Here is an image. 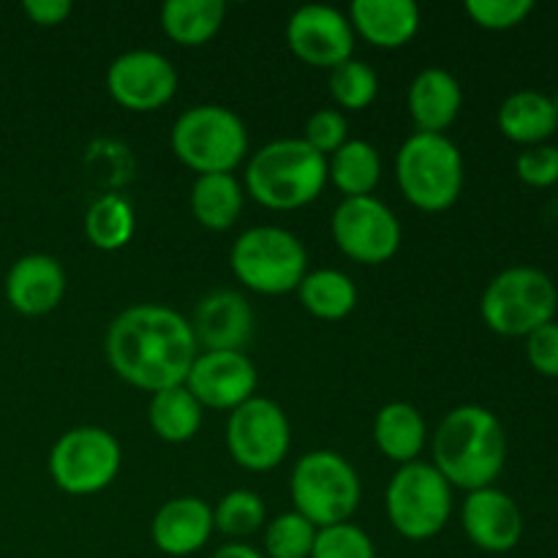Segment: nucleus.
Segmentation results:
<instances>
[{
  "mask_svg": "<svg viewBox=\"0 0 558 558\" xmlns=\"http://www.w3.org/2000/svg\"><path fill=\"white\" fill-rule=\"evenodd\" d=\"M104 352L114 374L131 387L161 392L185 385L199 347L194 327L180 311L142 303L114 316L104 338Z\"/></svg>",
  "mask_w": 558,
  "mask_h": 558,
  "instance_id": "obj_1",
  "label": "nucleus"
},
{
  "mask_svg": "<svg viewBox=\"0 0 558 558\" xmlns=\"http://www.w3.org/2000/svg\"><path fill=\"white\" fill-rule=\"evenodd\" d=\"M507 434L490 409L463 403L441 417L434 434V466L452 488H490L505 472Z\"/></svg>",
  "mask_w": 558,
  "mask_h": 558,
  "instance_id": "obj_2",
  "label": "nucleus"
},
{
  "mask_svg": "<svg viewBox=\"0 0 558 558\" xmlns=\"http://www.w3.org/2000/svg\"><path fill=\"white\" fill-rule=\"evenodd\" d=\"M325 185L327 158L300 136L267 142L245 167V191L267 210H300L319 199Z\"/></svg>",
  "mask_w": 558,
  "mask_h": 558,
  "instance_id": "obj_3",
  "label": "nucleus"
},
{
  "mask_svg": "<svg viewBox=\"0 0 558 558\" xmlns=\"http://www.w3.org/2000/svg\"><path fill=\"white\" fill-rule=\"evenodd\" d=\"M396 180L412 207L423 213H445L461 199L463 156L447 134L414 131L396 156Z\"/></svg>",
  "mask_w": 558,
  "mask_h": 558,
  "instance_id": "obj_4",
  "label": "nucleus"
},
{
  "mask_svg": "<svg viewBox=\"0 0 558 558\" xmlns=\"http://www.w3.org/2000/svg\"><path fill=\"white\" fill-rule=\"evenodd\" d=\"M172 150L196 174H232L248 156V129L234 109L196 104L172 125Z\"/></svg>",
  "mask_w": 558,
  "mask_h": 558,
  "instance_id": "obj_5",
  "label": "nucleus"
},
{
  "mask_svg": "<svg viewBox=\"0 0 558 558\" xmlns=\"http://www.w3.org/2000/svg\"><path fill=\"white\" fill-rule=\"evenodd\" d=\"M558 289L539 267H507L490 278L480 300L485 327L505 338H529L548 322H556Z\"/></svg>",
  "mask_w": 558,
  "mask_h": 558,
  "instance_id": "obj_6",
  "label": "nucleus"
},
{
  "mask_svg": "<svg viewBox=\"0 0 558 558\" xmlns=\"http://www.w3.org/2000/svg\"><path fill=\"white\" fill-rule=\"evenodd\" d=\"M234 278L256 294L298 292L308 272V251L303 240L283 227H251L229 251Z\"/></svg>",
  "mask_w": 558,
  "mask_h": 558,
  "instance_id": "obj_7",
  "label": "nucleus"
},
{
  "mask_svg": "<svg viewBox=\"0 0 558 558\" xmlns=\"http://www.w3.org/2000/svg\"><path fill=\"white\" fill-rule=\"evenodd\" d=\"M294 512L316 529L347 523L357 512L363 485L352 463L336 450L305 452L289 480Z\"/></svg>",
  "mask_w": 558,
  "mask_h": 558,
  "instance_id": "obj_8",
  "label": "nucleus"
},
{
  "mask_svg": "<svg viewBox=\"0 0 558 558\" xmlns=\"http://www.w3.org/2000/svg\"><path fill=\"white\" fill-rule=\"evenodd\" d=\"M385 510L403 539H434L452 518V485L434 463H407L387 483Z\"/></svg>",
  "mask_w": 558,
  "mask_h": 558,
  "instance_id": "obj_9",
  "label": "nucleus"
},
{
  "mask_svg": "<svg viewBox=\"0 0 558 558\" xmlns=\"http://www.w3.org/2000/svg\"><path fill=\"white\" fill-rule=\"evenodd\" d=\"M123 466V447L98 425H80L60 436L49 450V477L63 494L93 496L107 490Z\"/></svg>",
  "mask_w": 558,
  "mask_h": 558,
  "instance_id": "obj_10",
  "label": "nucleus"
},
{
  "mask_svg": "<svg viewBox=\"0 0 558 558\" xmlns=\"http://www.w3.org/2000/svg\"><path fill=\"white\" fill-rule=\"evenodd\" d=\"M223 439L232 461L245 472H272L289 456L292 425L272 398L254 396L229 412Z\"/></svg>",
  "mask_w": 558,
  "mask_h": 558,
  "instance_id": "obj_11",
  "label": "nucleus"
},
{
  "mask_svg": "<svg viewBox=\"0 0 558 558\" xmlns=\"http://www.w3.org/2000/svg\"><path fill=\"white\" fill-rule=\"evenodd\" d=\"M330 234L338 251L360 265H385L403 240L396 213L376 196L341 199L330 216Z\"/></svg>",
  "mask_w": 558,
  "mask_h": 558,
  "instance_id": "obj_12",
  "label": "nucleus"
},
{
  "mask_svg": "<svg viewBox=\"0 0 558 558\" xmlns=\"http://www.w3.org/2000/svg\"><path fill=\"white\" fill-rule=\"evenodd\" d=\"M107 90L129 112H156L178 93V71L156 49H129L109 63Z\"/></svg>",
  "mask_w": 558,
  "mask_h": 558,
  "instance_id": "obj_13",
  "label": "nucleus"
},
{
  "mask_svg": "<svg viewBox=\"0 0 558 558\" xmlns=\"http://www.w3.org/2000/svg\"><path fill=\"white\" fill-rule=\"evenodd\" d=\"M287 44L303 63L314 69H336L343 60L354 58V27L336 5L308 3L289 16Z\"/></svg>",
  "mask_w": 558,
  "mask_h": 558,
  "instance_id": "obj_14",
  "label": "nucleus"
},
{
  "mask_svg": "<svg viewBox=\"0 0 558 558\" xmlns=\"http://www.w3.org/2000/svg\"><path fill=\"white\" fill-rule=\"evenodd\" d=\"M185 387L202 407L232 412L256 396L259 371L245 352H199Z\"/></svg>",
  "mask_w": 558,
  "mask_h": 558,
  "instance_id": "obj_15",
  "label": "nucleus"
},
{
  "mask_svg": "<svg viewBox=\"0 0 558 558\" xmlns=\"http://www.w3.org/2000/svg\"><path fill=\"white\" fill-rule=\"evenodd\" d=\"M461 526L469 543L485 554H510L523 537V512L496 485L469 490L461 507Z\"/></svg>",
  "mask_w": 558,
  "mask_h": 558,
  "instance_id": "obj_16",
  "label": "nucleus"
},
{
  "mask_svg": "<svg viewBox=\"0 0 558 558\" xmlns=\"http://www.w3.org/2000/svg\"><path fill=\"white\" fill-rule=\"evenodd\" d=\"M254 308L234 289H216L196 305L191 327L199 352H243L254 336Z\"/></svg>",
  "mask_w": 558,
  "mask_h": 558,
  "instance_id": "obj_17",
  "label": "nucleus"
},
{
  "mask_svg": "<svg viewBox=\"0 0 558 558\" xmlns=\"http://www.w3.org/2000/svg\"><path fill=\"white\" fill-rule=\"evenodd\" d=\"M65 270L52 254H25L9 267L3 281L5 300L22 316H47L63 303Z\"/></svg>",
  "mask_w": 558,
  "mask_h": 558,
  "instance_id": "obj_18",
  "label": "nucleus"
},
{
  "mask_svg": "<svg viewBox=\"0 0 558 558\" xmlns=\"http://www.w3.org/2000/svg\"><path fill=\"white\" fill-rule=\"evenodd\" d=\"M216 523H213V507L199 496H178L167 505L158 507L150 523L153 545L163 556L185 558L194 556L210 543Z\"/></svg>",
  "mask_w": 558,
  "mask_h": 558,
  "instance_id": "obj_19",
  "label": "nucleus"
},
{
  "mask_svg": "<svg viewBox=\"0 0 558 558\" xmlns=\"http://www.w3.org/2000/svg\"><path fill=\"white\" fill-rule=\"evenodd\" d=\"M409 114L423 134H445L463 107V87L452 71L428 65L409 85Z\"/></svg>",
  "mask_w": 558,
  "mask_h": 558,
  "instance_id": "obj_20",
  "label": "nucleus"
},
{
  "mask_svg": "<svg viewBox=\"0 0 558 558\" xmlns=\"http://www.w3.org/2000/svg\"><path fill=\"white\" fill-rule=\"evenodd\" d=\"M347 16L354 33L379 49L407 47L423 22L414 0H354Z\"/></svg>",
  "mask_w": 558,
  "mask_h": 558,
  "instance_id": "obj_21",
  "label": "nucleus"
},
{
  "mask_svg": "<svg viewBox=\"0 0 558 558\" xmlns=\"http://www.w3.org/2000/svg\"><path fill=\"white\" fill-rule=\"evenodd\" d=\"M374 441L385 458L398 466L420 461L428 445V423L423 412L407 401H392L376 412Z\"/></svg>",
  "mask_w": 558,
  "mask_h": 558,
  "instance_id": "obj_22",
  "label": "nucleus"
},
{
  "mask_svg": "<svg viewBox=\"0 0 558 558\" xmlns=\"http://www.w3.org/2000/svg\"><path fill=\"white\" fill-rule=\"evenodd\" d=\"M499 131L510 142L523 147L545 145L558 131L554 98L539 90H515L501 101L496 114Z\"/></svg>",
  "mask_w": 558,
  "mask_h": 558,
  "instance_id": "obj_23",
  "label": "nucleus"
},
{
  "mask_svg": "<svg viewBox=\"0 0 558 558\" xmlns=\"http://www.w3.org/2000/svg\"><path fill=\"white\" fill-rule=\"evenodd\" d=\"M245 189L234 174H196L189 205L196 221L210 232H227L243 213Z\"/></svg>",
  "mask_w": 558,
  "mask_h": 558,
  "instance_id": "obj_24",
  "label": "nucleus"
},
{
  "mask_svg": "<svg viewBox=\"0 0 558 558\" xmlns=\"http://www.w3.org/2000/svg\"><path fill=\"white\" fill-rule=\"evenodd\" d=\"M300 305L322 322H341L357 308V283L336 267L308 270L298 287Z\"/></svg>",
  "mask_w": 558,
  "mask_h": 558,
  "instance_id": "obj_25",
  "label": "nucleus"
},
{
  "mask_svg": "<svg viewBox=\"0 0 558 558\" xmlns=\"http://www.w3.org/2000/svg\"><path fill=\"white\" fill-rule=\"evenodd\" d=\"M161 31L180 47H202L218 36L227 20L223 0H167L161 5Z\"/></svg>",
  "mask_w": 558,
  "mask_h": 558,
  "instance_id": "obj_26",
  "label": "nucleus"
},
{
  "mask_svg": "<svg viewBox=\"0 0 558 558\" xmlns=\"http://www.w3.org/2000/svg\"><path fill=\"white\" fill-rule=\"evenodd\" d=\"M205 407L191 396L185 385L167 387L161 392H153L150 407H147V423L153 434L167 445H185L194 439L202 428Z\"/></svg>",
  "mask_w": 558,
  "mask_h": 558,
  "instance_id": "obj_27",
  "label": "nucleus"
},
{
  "mask_svg": "<svg viewBox=\"0 0 558 558\" xmlns=\"http://www.w3.org/2000/svg\"><path fill=\"white\" fill-rule=\"evenodd\" d=\"M327 180L341 191L343 199L374 196V189L381 180L379 150L365 140H349L327 161Z\"/></svg>",
  "mask_w": 558,
  "mask_h": 558,
  "instance_id": "obj_28",
  "label": "nucleus"
},
{
  "mask_svg": "<svg viewBox=\"0 0 558 558\" xmlns=\"http://www.w3.org/2000/svg\"><path fill=\"white\" fill-rule=\"evenodd\" d=\"M136 216L134 207L125 196L104 194L87 207L85 213V234L93 248L98 251H120L134 240Z\"/></svg>",
  "mask_w": 558,
  "mask_h": 558,
  "instance_id": "obj_29",
  "label": "nucleus"
},
{
  "mask_svg": "<svg viewBox=\"0 0 558 558\" xmlns=\"http://www.w3.org/2000/svg\"><path fill=\"white\" fill-rule=\"evenodd\" d=\"M213 523H216L218 532L232 539L254 537L256 532L265 529L267 507L262 496L254 494V490H229L213 507Z\"/></svg>",
  "mask_w": 558,
  "mask_h": 558,
  "instance_id": "obj_30",
  "label": "nucleus"
},
{
  "mask_svg": "<svg viewBox=\"0 0 558 558\" xmlns=\"http://www.w3.org/2000/svg\"><path fill=\"white\" fill-rule=\"evenodd\" d=\"M330 96L341 109H368L379 96V76L365 60L349 58L330 69Z\"/></svg>",
  "mask_w": 558,
  "mask_h": 558,
  "instance_id": "obj_31",
  "label": "nucleus"
},
{
  "mask_svg": "<svg viewBox=\"0 0 558 558\" xmlns=\"http://www.w3.org/2000/svg\"><path fill=\"white\" fill-rule=\"evenodd\" d=\"M319 529L305 521L300 512H281L265 523V556L267 558H311Z\"/></svg>",
  "mask_w": 558,
  "mask_h": 558,
  "instance_id": "obj_32",
  "label": "nucleus"
},
{
  "mask_svg": "<svg viewBox=\"0 0 558 558\" xmlns=\"http://www.w3.org/2000/svg\"><path fill=\"white\" fill-rule=\"evenodd\" d=\"M311 558H376V545L365 529L347 521L316 532Z\"/></svg>",
  "mask_w": 558,
  "mask_h": 558,
  "instance_id": "obj_33",
  "label": "nucleus"
},
{
  "mask_svg": "<svg viewBox=\"0 0 558 558\" xmlns=\"http://www.w3.org/2000/svg\"><path fill=\"white\" fill-rule=\"evenodd\" d=\"M463 11L483 31H512L532 16V0H466Z\"/></svg>",
  "mask_w": 558,
  "mask_h": 558,
  "instance_id": "obj_34",
  "label": "nucleus"
},
{
  "mask_svg": "<svg viewBox=\"0 0 558 558\" xmlns=\"http://www.w3.org/2000/svg\"><path fill=\"white\" fill-rule=\"evenodd\" d=\"M305 145L314 147L322 156H332L338 147L349 142V120L341 109H316L308 120H305Z\"/></svg>",
  "mask_w": 558,
  "mask_h": 558,
  "instance_id": "obj_35",
  "label": "nucleus"
},
{
  "mask_svg": "<svg viewBox=\"0 0 558 558\" xmlns=\"http://www.w3.org/2000/svg\"><path fill=\"white\" fill-rule=\"evenodd\" d=\"M515 172L532 189H550L558 183V147L548 145V142L526 147L518 156Z\"/></svg>",
  "mask_w": 558,
  "mask_h": 558,
  "instance_id": "obj_36",
  "label": "nucleus"
},
{
  "mask_svg": "<svg viewBox=\"0 0 558 558\" xmlns=\"http://www.w3.org/2000/svg\"><path fill=\"white\" fill-rule=\"evenodd\" d=\"M526 360L539 376L558 379V322H548L526 338Z\"/></svg>",
  "mask_w": 558,
  "mask_h": 558,
  "instance_id": "obj_37",
  "label": "nucleus"
},
{
  "mask_svg": "<svg viewBox=\"0 0 558 558\" xmlns=\"http://www.w3.org/2000/svg\"><path fill=\"white\" fill-rule=\"evenodd\" d=\"M27 20L38 27H58L74 14V3L71 0H25L22 3Z\"/></svg>",
  "mask_w": 558,
  "mask_h": 558,
  "instance_id": "obj_38",
  "label": "nucleus"
},
{
  "mask_svg": "<svg viewBox=\"0 0 558 558\" xmlns=\"http://www.w3.org/2000/svg\"><path fill=\"white\" fill-rule=\"evenodd\" d=\"M210 558H267L262 550H256L254 545H245V543H229L221 545Z\"/></svg>",
  "mask_w": 558,
  "mask_h": 558,
  "instance_id": "obj_39",
  "label": "nucleus"
},
{
  "mask_svg": "<svg viewBox=\"0 0 558 558\" xmlns=\"http://www.w3.org/2000/svg\"><path fill=\"white\" fill-rule=\"evenodd\" d=\"M554 107H556V112H558V87H556V93H554Z\"/></svg>",
  "mask_w": 558,
  "mask_h": 558,
  "instance_id": "obj_40",
  "label": "nucleus"
}]
</instances>
